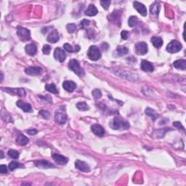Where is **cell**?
Masks as SVG:
<instances>
[{
    "mask_svg": "<svg viewBox=\"0 0 186 186\" xmlns=\"http://www.w3.org/2000/svg\"><path fill=\"white\" fill-rule=\"evenodd\" d=\"M173 66L177 69L185 71L186 69V60L185 59L177 60L173 62Z\"/></svg>",
    "mask_w": 186,
    "mask_h": 186,
    "instance_id": "cell-20",
    "label": "cell"
},
{
    "mask_svg": "<svg viewBox=\"0 0 186 186\" xmlns=\"http://www.w3.org/2000/svg\"><path fill=\"white\" fill-rule=\"evenodd\" d=\"M25 49H26V52H27L28 55H34L36 53V51H37V47H36V46L34 44L31 43L26 45Z\"/></svg>",
    "mask_w": 186,
    "mask_h": 186,
    "instance_id": "cell-21",
    "label": "cell"
},
{
    "mask_svg": "<svg viewBox=\"0 0 186 186\" xmlns=\"http://www.w3.org/2000/svg\"><path fill=\"white\" fill-rule=\"evenodd\" d=\"M26 132H27V133L28 134V135H36V134H37L38 131L36 130V129H28V130H27V131H26Z\"/></svg>",
    "mask_w": 186,
    "mask_h": 186,
    "instance_id": "cell-43",
    "label": "cell"
},
{
    "mask_svg": "<svg viewBox=\"0 0 186 186\" xmlns=\"http://www.w3.org/2000/svg\"><path fill=\"white\" fill-rule=\"evenodd\" d=\"M50 50H51V47L49 45H47V44L44 45L43 48H42V52H43V53L44 54V55H49V52H50Z\"/></svg>",
    "mask_w": 186,
    "mask_h": 186,
    "instance_id": "cell-37",
    "label": "cell"
},
{
    "mask_svg": "<svg viewBox=\"0 0 186 186\" xmlns=\"http://www.w3.org/2000/svg\"><path fill=\"white\" fill-rule=\"evenodd\" d=\"M129 34V33L128 31H122L121 32V36L122 39H124V40H126V39H128Z\"/></svg>",
    "mask_w": 186,
    "mask_h": 186,
    "instance_id": "cell-39",
    "label": "cell"
},
{
    "mask_svg": "<svg viewBox=\"0 0 186 186\" xmlns=\"http://www.w3.org/2000/svg\"><path fill=\"white\" fill-rule=\"evenodd\" d=\"M68 67H69V68L71 71H74L78 76H83L84 75V74H85L84 69L80 66L79 62L76 60L73 59L71 60H70L69 63H68Z\"/></svg>",
    "mask_w": 186,
    "mask_h": 186,
    "instance_id": "cell-2",
    "label": "cell"
},
{
    "mask_svg": "<svg viewBox=\"0 0 186 186\" xmlns=\"http://www.w3.org/2000/svg\"><path fill=\"white\" fill-rule=\"evenodd\" d=\"M173 125H174V126H176V127L177 128V129H183V131H185V128H184V126H183V125H182V124L180 123V122H179V121H175V122H174V123H173Z\"/></svg>",
    "mask_w": 186,
    "mask_h": 186,
    "instance_id": "cell-40",
    "label": "cell"
},
{
    "mask_svg": "<svg viewBox=\"0 0 186 186\" xmlns=\"http://www.w3.org/2000/svg\"><path fill=\"white\" fill-rule=\"evenodd\" d=\"M34 165L36 167L39 169H49L54 167L55 168V166L51 164L49 161H46V160H36L34 161Z\"/></svg>",
    "mask_w": 186,
    "mask_h": 186,
    "instance_id": "cell-10",
    "label": "cell"
},
{
    "mask_svg": "<svg viewBox=\"0 0 186 186\" xmlns=\"http://www.w3.org/2000/svg\"><path fill=\"white\" fill-rule=\"evenodd\" d=\"M133 6L134 8L142 16H146L147 15V9L145 7V6L144 4H142V3L138 2V1H135L133 2Z\"/></svg>",
    "mask_w": 186,
    "mask_h": 186,
    "instance_id": "cell-12",
    "label": "cell"
},
{
    "mask_svg": "<svg viewBox=\"0 0 186 186\" xmlns=\"http://www.w3.org/2000/svg\"><path fill=\"white\" fill-rule=\"evenodd\" d=\"M80 50V46L78 45H76L75 47H74V52H78Z\"/></svg>",
    "mask_w": 186,
    "mask_h": 186,
    "instance_id": "cell-45",
    "label": "cell"
},
{
    "mask_svg": "<svg viewBox=\"0 0 186 186\" xmlns=\"http://www.w3.org/2000/svg\"><path fill=\"white\" fill-rule=\"evenodd\" d=\"M52 156L54 161L58 164H60V165H65L68 161V159L66 157L63 156V155H60V154L53 153L52 155Z\"/></svg>",
    "mask_w": 186,
    "mask_h": 186,
    "instance_id": "cell-15",
    "label": "cell"
},
{
    "mask_svg": "<svg viewBox=\"0 0 186 186\" xmlns=\"http://www.w3.org/2000/svg\"><path fill=\"white\" fill-rule=\"evenodd\" d=\"M25 72L26 74L30 76H38L40 75L41 74H42L43 72V70L40 67H36V66H31L28 67V68H26L25 70Z\"/></svg>",
    "mask_w": 186,
    "mask_h": 186,
    "instance_id": "cell-11",
    "label": "cell"
},
{
    "mask_svg": "<svg viewBox=\"0 0 186 186\" xmlns=\"http://www.w3.org/2000/svg\"><path fill=\"white\" fill-rule=\"evenodd\" d=\"M16 142L20 145H25L28 142V138L23 135H20L16 139Z\"/></svg>",
    "mask_w": 186,
    "mask_h": 186,
    "instance_id": "cell-24",
    "label": "cell"
},
{
    "mask_svg": "<svg viewBox=\"0 0 186 186\" xmlns=\"http://www.w3.org/2000/svg\"><path fill=\"white\" fill-rule=\"evenodd\" d=\"M16 104H17V105L20 108H21L24 112H26V113L32 112V107L30 104L24 103V102L21 101V100H18V101L16 103Z\"/></svg>",
    "mask_w": 186,
    "mask_h": 186,
    "instance_id": "cell-19",
    "label": "cell"
},
{
    "mask_svg": "<svg viewBox=\"0 0 186 186\" xmlns=\"http://www.w3.org/2000/svg\"><path fill=\"white\" fill-rule=\"evenodd\" d=\"M116 51H117L119 55H120V56H123V55H126V54L128 53V52H129V49L124 46H118L117 47H116Z\"/></svg>",
    "mask_w": 186,
    "mask_h": 186,
    "instance_id": "cell-27",
    "label": "cell"
},
{
    "mask_svg": "<svg viewBox=\"0 0 186 186\" xmlns=\"http://www.w3.org/2000/svg\"><path fill=\"white\" fill-rule=\"evenodd\" d=\"M141 69L145 72H152L154 70V67L151 62L143 60L141 62Z\"/></svg>",
    "mask_w": 186,
    "mask_h": 186,
    "instance_id": "cell-18",
    "label": "cell"
},
{
    "mask_svg": "<svg viewBox=\"0 0 186 186\" xmlns=\"http://www.w3.org/2000/svg\"><path fill=\"white\" fill-rule=\"evenodd\" d=\"M19 155H20V153H19L18 151H17L16 150L10 149V151H8L9 156H10L11 158H14V159H17L19 157Z\"/></svg>",
    "mask_w": 186,
    "mask_h": 186,
    "instance_id": "cell-31",
    "label": "cell"
},
{
    "mask_svg": "<svg viewBox=\"0 0 186 186\" xmlns=\"http://www.w3.org/2000/svg\"><path fill=\"white\" fill-rule=\"evenodd\" d=\"M84 14L87 16H94L97 14V9L94 4H90Z\"/></svg>",
    "mask_w": 186,
    "mask_h": 186,
    "instance_id": "cell-22",
    "label": "cell"
},
{
    "mask_svg": "<svg viewBox=\"0 0 186 186\" xmlns=\"http://www.w3.org/2000/svg\"><path fill=\"white\" fill-rule=\"evenodd\" d=\"M76 107L78 110H82V111H86V110H89V106L85 102H78L76 104Z\"/></svg>",
    "mask_w": 186,
    "mask_h": 186,
    "instance_id": "cell-29",
    "label": "cell"
},
{
    "mask_svg": "<svg viewBox=\"0 0 186 186\" xmlns=\"http://www.w3.org/2000/svg\"><path fill=\"white\" fill-rule=\"evenodd\" d=\"M151 42L155 48H160L163 45V39L158 36H153L151 38Z\"/></svg>",
    "mask_w": 186,
    "mask_h": 186,
    "instance_id": "cell-23",
    "label": "cell"
},
{
    "mask_svg": "<svg viewBox=\"0 0 186 186\" xmlns=\"http://www.w3.org/2000/svg\"><path fill=\"white\" fill-rule=\"evenodd\" d=\"M39 114L44 119H48L49 118V116H50V113H49V112L47 111V110H39Z\"/></svg>",
    "mask_w": 186,
    "mask_h": 186,
    "instance_id": "cell-33",
    "label": "cell"
},
{
    "mask_svg": "<svg viewBox=\"0 0 186 186\" xmlns=\"http://www.w3.org/2000/svg\"><path fill=\"white\" fill-rule=\"evenodd\" d=\"M59 39H60L59 33H58V31L56 30V29H55V30H53L52 31H51L50 33H49V34L48 35L47 38H46L48 42L53 44L58 42V41H59Z\"/></svg>",
    "mask_w": 186,
    "mask_h": 186,
    "instance_id": "cell-16",
    "label": "cell"
},
{
    "mask_svg": "<svg viewBox=\"0 0 186 186\" xmlns=\"http://www.w3.org/2000/svg\"><path fill=\"white\" fill-rule=\"evenodd\" d=\"M182 44L180 42L177 40H172L168 44L167 46V50L170 53H177L181 50Z\"/></svg>",
    "mask_w": 186,
    "mask_h": 186,
    "instance_id": "cell-5",
    "label": "cell"
},
{
    "mask_svg": "<svg viewBox=\"0 0 186 186\" xmlns=\"http://www.w3.org/2000/svg\"><path fill=\"white\" fill-rule=\"evenodd\" d=\"M135 50L137 55H144L148 52V44L145 42H138L135 44Z\"/></svg>",
    "mask_w": 186,
    "mask_h": 186,
    "instance_id": "cell-6",
    "label": "cell"
},
{
    "mask_svg": "<svg viewBox=\"0 0 186 186\" xmlns=\"http://www.w3.org/2000/svg\"><path fill=\"white\" fill-rule=\"evenodd\" d=\"M138 21V19L136 16H131L129 17V20H128V23H129V26L130 27H134L137 25Z\"/></svg>",
    "mask_w": 186,
    "mask_h": 186,
    "instance_id": "cell-30",
    "label": "cell"
},
{
    "mask_svg": "<svg viewBox=\"0 0 186 186\" xmlns=\"http://www.w3.org/2000/svg\"><path fill=\"white\" fill-rule=\"evenodd\" d=\"M0 153H1V158H4V153H3V151H0Z\"/></svg>",
    "mask_w": 186,
    "mask_h": 186,
    "instance_id": "cell-46",
    "label": "cell"
},
{
    "mask_svg": "<svg viewBox=\"0 0 186 186\" xmlns=\"http://www.w3.org/2000/svg\"><path fill=\"white\" fill-rule=\"evenodd\" d=\"M92 96L95 99H99L102 97V92L99 89H94L92 92Z\"/></svg>",
    "mask_w": 186,
    "mask_h": 186,
    "instance_id": "cell-34",
    "label": "cell"
},
{
    "mask_svg": "<svg viewBox=\"0 0 186 186\" xmlns=\"http://www.w3.org/2000/svg\"><path fill=\"white\" fill-rule=\"evenodd\" d=\"M63 47H64V49H65V50L67 51V52H74V49H73V46H71V45L70 44H68V43L64 44Z\"/></svg>",
    "mask_w": 186,
    "mask_h": 186,
    "instance_id": "cell-38",
    "label": "cell"
},
{
    "mask_svg": "<svg viewBox=\"0 0 186 186\" xmlns=\"http://www.w3.org/2000/svg\"><path fill=\"white\" fill-rule=\"evenodd\" d=\"M19 167H20V164L16 162V161H12L9 164V169H10V171H13V170H15Z\"/></svg>",
    "mask_w": 186,
    "mask_h": 186,
    "instance_id": "cell-35",
    "label": "cell"
},
{
    "mask_svg": "<svg viewBox=\"0 0 186 186\" xmlns=\"http://www.w3.org/2000/svg\"><path fill=\"white\" fill-rule=\"evenodd\" d=\"M62 87L68 92H72L76 87V84L72 81H64L62 83Z\"/></svg>",
    "mask_w": 186,
    "mask_h": 186,
    "instance_id": "cell-17",
    "label": "cell"
},
{
    "mask_svg": "<svg viewBox=\"0 0 186 186\" xmlns=\"http://www.w3.org/2000/svg\"><path fill=\"white\" fill-rule=\"evenodd\" d=\"M45 90H46V91L49 92H52V93H53V94H58V89H57L56 86H55L54 84H46V85L45 86Z\"/></svg>",
    "mask_w": 186,
    "mask_h": 186,
    "instance_id": "cell-28",
    "label": "cell"
},
{
    "mask_svg": "<svg viewBox=\"0 0 186 186\" xmlns=\"http://www.w3.org/2000/svg\"><path fill=\"white\" fill-rule=\"evenodd\" d=\"M91 130L96 136L98 137H103L104 136L105 133V129H103V127L102 126H100V124H93L92 126H91Z\"/></svg>",
    "mask_w": 186,
    "mask_h": 186,
    "instance_id": "cell-13",
    "label": "cell"
},
{
    "mask_svg": "<svg viewBox=\"0 0 186 186\" xmlns=\"http://www.w3.org/2000/svg\"><path fill=\"white\" fill-rule=\"evenodd\" d=\"M4 91L10 93V94H15V95H18L20 97H24L26 96V93L24 89L23 88H10V87H7V88H2Z\"/></svg>",
    "mask_w": 186,
    "mask_h": 186,
    "instance_id": "cell-8",
    "label": "cell"
},
{
    "mask_svg": "<svg viewBox=\"0 0 186 186\" xmlns=\"http://www.w3.org/2000/svg\"><path fill=\"white\" fill-rule=\"evenodd\" d=\"M87 56L91 60L96 61L101 58V53L97 46L92 45L89 49L88 52H87Z\"/></svg>",
    "mask_w": 186,
    "mask_h": 186,
    "instance_id": "cell-4",
    "label": "cell"
},
{
    "mask_svg": "<svg viewBox=\"0 0 186 186\" xmlns=\"http://www.w3.org/2000/svg\"><path fill=\"white\" fill-rule=\"evenodd\" d=\"M55 120L60 124H63L67 120V116L63 110H57L55 113Z\"/></svg>",
    "mask_w": 186,
    "mask_h": 186,
    "instance_id": "cell-7",
    "label": "cell"
},
{
    "mask_svg": "<svg viewBox=\"0 0 186 186\" xmlns=\"http://www.w3.org/2000/svg\"><path fill=\"white\" fill-rule=\"evenodd\" d=\"M160 4L158 2H154L152 5L151 6V12L154 15H158L160 11Z\"/></svg>",
    "mask_w": 186,
    "mask_h": 186,
    "instance_id": "cell-26",
    "label": "cell"
},
{
    "mask_svg": "<svg viewBox=\"0 0 186 186\" xmlns=\"http://www.w3.org/2000/svg\"><path fill=\"white\" fill-rule=\"evenodd\" d=\"M145 112L148 116L151 117V119H152L153 121H155L158 116V113H157L156 112H155V110H153V109H151V108H147L145 109Z\"/></svg>",
    "mask_w": 186,
    "mask_h": 186,
    "instance_id": "cell-25",
    "label": "cell"
},
{
    "mask_svg": "<svg viewBox=\"0 0 186 186\" xmlns=\"http://www.w3.org/2000/svg\"><path fill=\"white\" fill-rule=\"evenodd\" d=\"M110 3H111L110 1H105H105H100V4H101L102 7L106 10L109 8V6H110Z\"/></svg>",
    "mask_w": 186,
    "mask_h": 186,
    "instance_id": "cell-36",
    "label": "cell"
},
{
    "mask_svg": "<svg viewBox=\"0 0 186 186\" xmlns=\"http://www.w3.org/2000/svg\"><path fill=\"white\" fill-rule=\"evenodd\" d=\"M17 34L22 42H28L31 39L30 31L22 26H17Z\"/></svg>",
    "mask_w": 186,
    "mask_h": 186,
    "instance_id": "cell-3",
    "label": "cell"
},
{
    "mask_svg": "<svg viewBox=\"0 0 186 186\" xmlns=\"http://www.w3.org/2000/svg\"><path fill=\"white\" fill-rule=\"evenodd\" d=\"M108 46H109L108 44L107 43H105V42L101 44V48L103 49V50H105V51L107 50V49H108Z\"/></svg>",
    "mask_w": 186,
    "mask_h": 186,
    "instance_id": "cell-44",
    "label": "cell"
},
{
    "mask_svg": "<svg viewBox=\"0 0 186 186\" xmlns=\"http://www.w3.org/2000/svg\"><path fill=\"white\" fill-rule=\"evenodd\" d=\"M66 28L68 33H72L74 32H75L76 30V26L74 23H69V24L67 25Z\"/></svg>",
    "mask_w": 186,
    "mask_h": 186,
    "instance_id": "cell-32",
    "label": "cell"
},
{
    "mask_svg": "<svg viewBox=\"0 0 186 186\" xmlns=\"http://www.w3.org/2000/svg\"><path fill=\"white\" fill-rule=\"evenodd\" d=\"M0 172L1 174H6L7 173V168L6 165H1L0 166Z\"/></svg>",
    "mask_w": 186,
    "mask_h": 186,
    "instance_id": "cell-42",
    "label": "cell"
},
{
    "mask_svg": "<svg viewBox=\"0 0 186 186\" xmlns=\"http://www.w3.org/2000/svg\"><path fill=\"white\" fill-rule=\"evenodd\" d=\"M76 168L78 169L80 171H84V172H89L90 171V167L86 162L80 160H77L75 162Z\"/></svg>",
    "mask_w": 186,
    "mask_h": 186,
    "instance_id": "cell-14",
    "label": "cell"
},
{
    "mask_svg": "<svg viewBox=\"0 0 186 186\" xmlns=\"http://www.w3.org/2000/svg\"><path fill=\"white\" fill-rule=\"evenodd\" d=\"M111 126L113 129L117 130H126L129 127V123L119 116H116L112 121Z\"/></svg>",
    "mask_w": 186,
    "mask_h": 186,
    "instance_id": "cell-1",
    "label": "cell"
},
{
    "mask_svg": "<svg viewBox=\"0 0 186 186\" xmlns=\"http://www.w3.org/2000/svg\"><path fill=\"white\" fill-rule=\"evenodd\" d=\"M54 58L56 60L62 62L65 61V58H66V53L63 49H60V48H56L54 52Z\"/></svg>",
    "mask_w": 186,
    "mask_h": 186,
    "instance_id": "cell-9",
    "label": "cell"
},
{
    "mask_svg": "<svg viewBox=\"0 0 186 186\" xmlns=\"http://www.w3.org/2000/svg\"><path fill=\"white\" fill-rule=\"evenodd\" d=\"M90 21L89 20H86V19H84L82 21H81V26L82 28H85L87 26H88L90 25Z\"/></svg>",
    "mask_w": 186,
    "mask_h": 186,
    "instance_id": "cell-41",
    "label": "cell"
}]
</instances>
